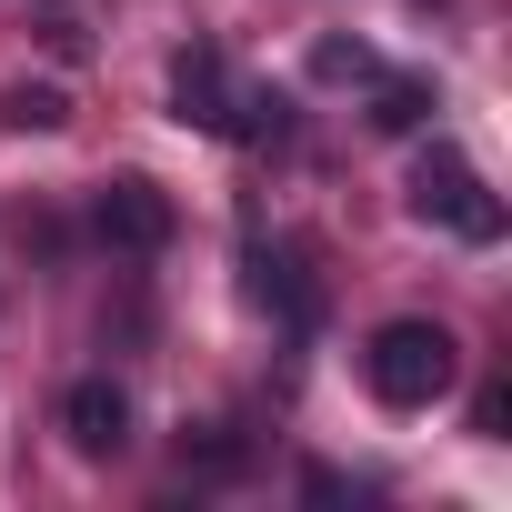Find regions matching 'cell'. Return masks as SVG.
<instances>
[{
    "mask_svg": "<svg viewBox=\"0 0 512 512\" xmlns=\"http://www.w3.org/2000/svg\"><path fill=\"white\" fill-rule=\"evenodd\" d=\"M91 221H101V241H111V251H161V241L181 231V211H171V191H161V181H141V171H121V181H101V201H91Z\"/></svg>",
    "mask_w": 512,
    "mask_h": 512,
    "instance_id": "obj_3",
    "label": "cell"
},
{
    "mask_svg": "<svg viewBox=\"0 0 512 512\" xmlns=\"http://www.w3.org/2000/svg\"><path fill=\"white\" fill-rule=\"evenodd\" d=\"M282 131H292V101H282V91H231L221 141H282Z\"/></svg>",
    "mask_w": 512,
    "mask_h": 512,
    "instance_id": "obj_9",
    "label": "cell"
},
{
    "mask_svg": "<svg viewBox=\"0 0 512 512\" xmlns=\"http://www.w3.org/2000/svg\"><path fill=\"white\" fill-rule=\"evenodd\" d=\"M312 71H322V81H382V61H372L362 41H322V51H312Z\"/></svg>",
    "mask_w": 512,
    "mask_h": 512,
    "instance_id": "obj_11",
    "label": "cell"
},
{
    "mask_svg": "<svg viewBox=\"0 0 512 512\" xmlns=\"http://www.w3.org/2000/svg\"><path fill=\"white\" fill-rule=\"evenodd\" d=\"M61 432H71V452H91V462L131 452V392H121L111 372H81V382L61 392Z\"/></svg>",
    "mask_w": 512,
    "mask_h": 512,
    "instance_id": "obj_4",
    "label": "cell"
},
{
    "mask_svg": "<svg viewBox=\"0 0 512 512\" xmlns=\"http://www.w3.org/2000/svg\"><path fill=\"white\" fill-rule=\"evenodd\" d=\"M171 121H181V131H221V121H231V61H221L211 41L171 51Z\"/></svg>",
    "mask_w": 512,
    "mask_h": 512,
    "instance_id": "obj_5",
    "label": "cell"
},
{
    "mask_svg": "<svg viewBox=\"0 0 512 512\" xmlns=\"http://www.w3.org/2000/svg\"><path fill=\"white\" fill-rule=\"evenodd\" d=\"M251 302L282 312L292 332H312V322H322V292L302 282V251H251Z\"/></svg>",
    "mask_w": 512,
    "mask_h": 512,
    "instance_id": "obj_6",
    "label": "cell"
},
{
    "mask_svg": "<svg viewBox=\"0 0 512 512\" xmlns=\"http://www.w3.org/2000/svg\"><path fill=\"white\" fill-rule=\"evenodd\" d=\"M402 201H412V221H442V231H462V241H502V201L482 191V171H472L452 141H432V151L412 161Z\"/></svg>",
    "mask_w": 512,
    "mask_h": 512,
    "instance_id": "obj_2",
    "label": "cell"
},
{
    "mask_svg": "<svg viewBox=\"0 0 512 512\" xmlns=\"http://www.w3.org/2000/svg\"><path fill=\"white\" fill-rule=\"evenodd\" d=\"M181 462L231 472V462H241V432H231V422H181Z\"/></svg>",
    "mask_w": 512,
    "mask_h": 512,
    "instance_id": "obj_10",
    "label": "cell"
},
{
    "mask_svg": "<svg viewBox=\"0 0 512 512\" xmlns=\"http://www.w3.org/2000/svg\"><path fill=\"white\" fill-rule=\"evenodd\" d=\"M0 121H11V131H61L71 121V91L61 81H11V91H0Z\"/></svg>",
    "mask_w": 512,
    "mask_h": 512,
    "instance_id": "obj_8",
    "label": "cell"
},
{
    "mask_svg": "<svg viewBox=\"0 0 512 512\" xmlns=\"http://www.w3.org/2000/svg\"><path fill=\"white\" fill-rule=\"evenodd\" d=\"M362 372H372V402H392V412H432V402L462 382V342H452L442 322H382L372 352H362Z\"/></svg>",
    "mask_w": 512,
    "mask_h": 512,
    "instance_id": "obj_1",
    "label": "cell"
},
{
    "mask_svg": "<svg viewBox=\"0 0 512 512\" xmlns=\"http://www.w3.org/2000/svg\"><path fill=\"white\" fill-rule=\"evenodd\" d=\"M442 101H432V81L422 71H392V81H372V131H422Z\"/></svg>",
    "mask_w": 512,
    "mask_h": 512,
    "instance_id": "obj_7",
    "label": "cell"
}]
</instances>
